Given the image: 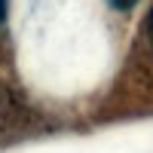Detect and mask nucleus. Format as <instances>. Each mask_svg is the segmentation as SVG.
<instances>
[{
    "instance_id": "f03ea898",
    "label": "nucleus",
    "mask_w": 153,
    "mask_h": 153,
    "mask_svg": "<svg viewBox=\"0 0 153 153\" xmlns=\"http://www.w3.org/2000/svg\"><path fill=\"white\" fill-rule=\"evenodd\" d=\"M147 31H150V43H153V9H150V16H147Z\"/></svg>"
},
{
    "instance_id": "7ed1b4c3",
    "label": "nucleus",
    "mask_w": 153,
    "mask_h": 153,
    "mask_svg": "<svg viewBox=\"0 0 153 153\" xmlns=\"http://www.w3.org/2000/svg\"><path fill=\"white\" fill-rule=\"evenodd\" d=\"M3 19H6V0H0V25H3Z\"/></svg>"
},
{
    "instance_id": "f257e3e1",
    "label": "nucleus",
    "mask_w": 153,
    "mask_h": 153,
    "mask_svg": "<svg viewBox=\"0 0 153 153\" xmlns=\"http://www.w3.org/2000/svg\"><path fill=\"white\" fill-rule=\"evenodd\" d=\"M107 3H110L113 9H132V6L138 3V0H107Z\"/></svg>"
}]
</instances>
